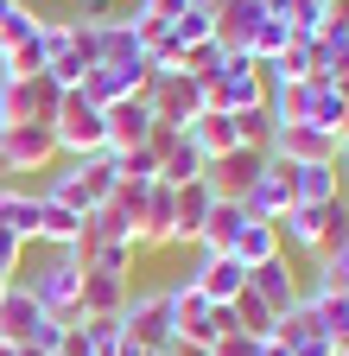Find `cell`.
<instances>
[{"instance_id":"1","label":"cell","mask_w":349,"mask_h":356,"mask_svg":"<svg viewBox=\"0 0 349 356\" xmlns=\"http://www.w3.org/2000/svg\"><path fill=\"white\" fill-rule=\"evenodd\" d=\"M343 236H349V204L343 197H330V204H292L280 216V242L298 248V254H312V261L330 254Z\"/></svg>"},{"instance_id":"2","label":"cell","mask_w":349,"mask_h":356,"mask_svg":"<svg viewBox=\"0 0 349 356\" xmlns=\"http://www.w3.org/2000/svg\"><path fill=\"white\" fill-rule=\"evenodd\" d=\"M51 134H58V159H96V153H108V121H102V108L83 96V89H64V102L51 115Z\"/></svg>"},{"instance_id":"3","label":"cell","mask_w":349,"mask_h":356,"mask_svg":"<svg viewBox=\"0 0 349 356\" xmlns=\"http://www.w3.org/2000/svg\"><path fill=\"white\" fill-rule=\"evenodd\" d=\"M260 102H267V70L254 58L229 51V64L203 83V108H216V115H241V108H260Z\"/></svg>"},{"instance_id":"4","label":"cell","mask_w":349,"mask_h":356,"mask_svg":"<svg viewBox=\"0 0 349 356\" xmlns=\"http://www.w3.org/2000/svg\"><path fill=\"white\" fill-rule=\"evenodd\" d=\"M64 102V83L51 70H32V76H0V127L13 121H51Z\"/></svg>"},{"instance_id":"5","label":"cell","mask_w":349,"mask_h":356,"mask_svg":"<svg viewBox=\"0 0 349 356\" xmlns=\"http://www.w3.org/2000/svg\"><path fill=\"white\" fill-rule=\"evenodd\" d=\"M121 331H127V343H140L146 356H165L171 343H178V325H171V299H165V286H153V293H134V299H127Z\"/></svg>"},{"instance_id":"6","label":"cell","mask_w":349,"mask_h":356,"mask_svg":"<svg viewBox=\"0 0 349 356\" xmlns=\"http://www.w3.org/2000/svg\"><path fill=\"white\" fill-rule=\"evenodd\" d=\"M58 165V134L51 121H13L0 127V172L19 178V172H51Z\"/></svg>"},{"instance_id":"7","label":"cell","mask_w":349,"mask_h":356,"mask_svg":"<svg viewBox=\"0 0 349 356\" xmlns=\"http://www.w3.org/2000/svg\"><path fill=\"white\" fill-rule=\"evenodd\" d=\"M146 108L159 127H191L203 115V83H191L185 70H153L146 83Z\"/></svg>"},{"instance_id":"8","label":"cell","mask_w":349,"mask_h":356,"mask_svg":"<svg viewBox=\"0 0 349 356\" xmlns=\"http://www.w3.org/2000/svg\"><path fill=\"white\" fill-rule=\"evenodd\" d=\"M26 286H32L38 312H51V318H70V325H76V286H83V267L70 261V248H51V261L38 267Z\"/></svg>"},{"instance_id":"9","label":"cell","mask_w":349,"mask_h":356,"mask_svg":"<svg viewBox=\"0 0 349 356\" xmlns=\"http://www.w3.org/2000/svg\"><path fill=\"white\" fill-rule=\"evenodd\" d=\"M337 140L318 127H305V121H273V140H267V159L280 165H337Z\"/></svg>"},{"instance_id":"10","label":"cell","mask_w":349,"mask_h":356,"mask_svg":"<svg viewBox=\"0 0 349 356\" xmlns=\"http://www.w3.org/2000/svg\"><path fill=\"white\" fill-rule=\"evenodd\" d=\"M146 83H153V64H90L76 89L96 108H108V102H127V96H146Z\"/></svg>"},{"instance_id":"11","label":"cell","mask_w":349,"mask_h":356,"mask_svg":"<svg viewBox=\"0 0 349 356\" xmlns=\"http://www.w3.org/2000/svg\"><path fill=\"white\" fill-rule=\"evenodd\" d=\"M267 172V153H254V147H235V153H223V159H210L203 165V185L216 191V197H229V204H241L248 191H254V178Z\"/></svg>"},{"instance_id":"12","label":"cell","mask_w":349,"mask_h":356,"mask_svg":"<svg viewBox=\"0 0 349 356\" xmlns=\"http://www.w3.org/2000/svg\"><path fill=\"white\" fill-rule=\"evenodd\" d=\"M102 121H108V153H134V147H153V134H159V121H153L146 96L108 102V108H102Z\"/></svg>"},{"instance_id":"13","label":"cell","mask_w":349,"mask_h":356,"mask_svg":"<svg viewBox=\"0 0 349 356\" xmlns=\"http://www.w3.org/2000/svg\"><path fill=\"white\" fill-rule=\"evenodd\" d=\"M210 305H235L241 293H248V267L235 261V254H203L197 261V274H185Z\"/></svg>"},{"instance_id":"14","label":"cell","mask_w":349,"mask_h":356,"mask_svg":"<svg viewBox=\"0 0 349 356\" xmlns=\"http://www.w3.org/2000/svg\"><path fill=\"white\" fill-rule=\"evenodd\" d=\"M153 153H159V185H191V178H203V153L185 140V127H159L153 134Z\"/></svg>"},{"instance_id":"15","label":"cell","mask_w":349,"mask_h":356,"mask_svg":"<svg viewBox=\"0 0 349 356\" xmlns=\"http://www.w3.org/2000/svg\"><path fill=\"white\" fill-rule=\"evenodd\" d=\"M127 280L121 274H96V267H83V286H76V318H121L127 312Z\"/></svg>"},{"instance_id":"16","label":"cell","mask_w":349,"mask_h":356,"mask_svg":"<svg viewBox=\"0 0 349 356\" xmlns=\"http://www.w3.org/2000/svg\"><path fill=\"white\" fill-rule=\"evenodd\" d=\"M241 210L260 216V222H280V216L292 210V165L267 159V172H260V178H254V191L241 197Z\"/></svg>"},{"instance_id":"17","label":"cell","mask_w":349,"mask_h":356,"mask_svg":"<svg viewBox=\"0 0 349 356\" xmlns=\"http://www.w3.org/2000/svg\"><path fill=\"white\" fill-rule=\"evenodd\" d=\"M248 293L267 305L273 318H280V312H292V305L305 299V293H298V274H292V261H286V254H280V261H267V267H254V274H248Z\"/></svg>"},{"instance_id":"18","label":"cell","mask_w":349,"mask_h":356,"mask_svg":"<svg viewBox=\"0 0 349 356\" xmlns=\"http://www.w3.org/2000/svg\"><path fill=\"white\" fill-rule=\"evenodd\" d=\"M229 254L248 267V274H254V267H267V261H280V254H286V242H280V222H260V216H248Z\"/></svg>"},{"instance_id":"19","label":"cell","mask_w":349,"mask_h":356,"mask_svg":"<svg viewBox=\"0 0 349 356\" xmlns=\"http://www.w3.org/2000/svg\"><path fill=\"white\" fill-rule=\"evenodd\" d=\"M32 325H38V299H32V286L26 280H13L7 286V299H0V343H32Z\"/></svg>"},{"instance_id":"20","label":"cell","mask_w":349,"mask_h":356,"mask_svg":"<svg viewBox=\"0 0 349 356\" xmlns=\"http://www.w3.org/2000/svg\"><path fill=\"white\" fill-rule=\"evenodd\" d=\"M241 222H248V210H241V204L216 197V204H210V216H203V229H197V248H203V254H229V248H235V236H241Z\"/></svg>"},{"instance_id":"21","label":"cell","mask_w":349,"mask_h":356,"mask_svg":"<svg viewBox=\"0 0 349 356\" xmlns=\"http://www.w3.org/2000/svg\"><path fill=\"white\" fill-rule=\"evenodd\" d=\"M260 19H267V0H229V7L216 13V44L241 58V44H248V32H254Z\"/></svg>"},{"instance_id":"22","label":"cell","mask_w":349,"mask_h":356,"mask_svg":"<svg viewBox=\"0 0 349 356\" xmlns=\"http://www.w3.org/2000/svg\"><path fill=\"white\" fill-rule=\"evenodd\" d=\"M185 140L203 153V165H210V159H223V153H235V115H216V108H203V115L185 127Z\"/></svg>"},{"instance_id":"23","label":"cell","mask_w":349,"mask_h":356,"mask_svg":"<svg viewBox=\"0 0 349 356\" xmlns=\"http://www.w3.org/2000/svg\"><path fill=\"white\" fill-rule=\"evenodd\" d=\"M305 127H318V134H330V140L343 147V121H349V108H343V96L330 83H312L305 89V115H298Z\"/></svg>"},{"instance_id":"24","label":"cell","mask_w":349,"mask_h":356,"mask_svg":"<svg viewBox=\"0 0 349 356\" xmlns=\"http://www.w3.org/2000/svg\"><path fill=\"white\" fill-rule=\"evenodd\" d=\"M96 64H146L140 38H134V19H102L96 26Z\"/></svg>"},{"instance_id":"25","label":"cell","mask_w":349,"mask_h":356,"mask_svg":"<svg viewBox=\"0 0 349 356\" xmlns=\"http://www.w3.org/2000/svg\"><path fill=\"white\" fill-rule=\"evenodd\" d=\"M38 197H51V204H64V210H76V216L96 210V191H90V178H83V159H70L64 172H51V185L38 191Z\"/></svg>"},{"instance_id":"26","label":"cell","mask_w":349,"mask_h":356,"mask_svg":"<svg viewBox=\"0 0 349 356\" xmlns=\"http://www.w3.org/2000/svg\"><path fill=\"white\" fill-rule=\"evenodd\" d=\"M0 229H13L19 242H38V191L0 185Z\"/></svg>"},{"instance_id":"27","label":"cell","mask_w":349,"mask_h":356,"mask_svg":"<svg viewBox=\"0 0 349 356\" xmlns=\"http://www.w3.org/2000/svg\"><path fill=\"white\" fill-rule=\"evenodd\" d=\"M210 204H216V191L203 185V178H191V185H178V191H171V210H178V242H197V229H203Z\"/></svg>"},{"instance_id":"28","label":"cell","mask_w":349,"mask_h":356,"mask_svg":"<svg viewBox=\"0 0 349 356\" xmlns=\"http://www.w3.org/2000/svg\"><path fill=\"white\" fill-rule=\"evenodd\" d=\"M305 312H312V325H318V337L330 350L349 343V305H343V293H305Z\"/></svg>"},{"instance_id":"29","label":"cell","mask_w":349,"mask_h":356,"mask_svg":"<svg viewBox=\"0 0 349 356\" xmlns=\"http://www.w3.org/2000/svg\"><path fill=\"white\" fill-rule=\"evenodd\" d=\"M286 44H292V32H286V19H280V13L267 7V19H260V26L248 32V44H241V58H254L260 70H267V64H273V58L286 51Z\"/></svg>"},{"instance_id":"30","label":"cell","mask_w":349,"mask_h":356,"mask_svg":"<svg viewBox=\"0 0 349 356\" xmlns=\"http://www.w3.org/2000/svg\"><path fill=\"white\" fill-rule=\"evenodd\" d=\"M343 197L337 165H292V204H330Z\"/></svg>"},{"instance_id":"31","label":"cell","mask_w":349,"mask_h":356,"mask_svg":"<svg viewBox=\"0 0 349 356\" xmlns=\"http://www.w3.org/2000/svg\"><path fill=\"white\" fill-rule=\"evenodd\" d=\"M76 229H83V216H76V210H64V204H51V197H38V242L70 248Z\"/></svg>"},{"instance_id":"32","label":"cell","mask_w":349,"mask_h":356,"mask_svg":"<svg viewBox=\"0 0 349 356\" xmlns=\"http://www.w3.org/2000/svg\"><path fill=\"white\" fill-rule=\"evenodd\" d=\"M337 70H349V38L318 32V38H312V83H330Z\"/></svg>"},{"instance_id":"33","label":"cell","mask_w":349,"mask_h":356,"mask_svg":"<svg viewBox=\"0 0 349 356\" xmlns=\"http://www.w3.org/2000/svg\"><path fill=\"white\" fill-rule=\"evenodd\" d=\"M38 32V13L26 7V0H0V51H13V44H26Z\"/></svg>"},{"instance_id":"34","label":"cell","mask_w":349,"mask_h":356,"mask_svg":"<svg viewBox=\"0 0 349 356\" xmlns=\"http://www.w3.org/2000/svg\"><path fill=\"white\" fill-rule=\"evenodd\" d=\"M267 140H273V115H267V102H260V108H241V115H235V147L267 153Z\"/></svg>"},{"instance_id":"35","label":"cell","mask_w":349,"mask_h":356,"mask_svg":"<svg viewBox=\"0 0 349 356\" xmlns=\"http://www.w3.org/2000/svg\"><path fill=\"white\" fill-rule=\"evenodd\" d=\"M349 286V236L330 248V254H318V280H312V293H343Z\"/></svg>"},{"instance_id":"36","label":"cell","mask_w":349,"mask_h":356,"mask_svg":"<svg viewBox=\"0 0 349 356\" xmlns=\"http://www.w3.org/2000/svg\"><path fill=\"white\" fill-rule=\"evenodd\" d=\"M223 64H229V51H223L216 38H203V44H191V51H185V64H178V70H185L191 83H210V76L223 70Z\"/></svg>"},{"instance_id":"37","label":"cell","mask_w":349,"mask_h":356,"mask_svg":"<svg viewBox=\"0 0 349 356\" xmlns=\"http://www.w3.org/2000/svg\"><path fill=\"white\" fill-rule=\"evenodd\" d=\"M229 312H235V331H248V337H260V343H267V337H273V312H267V305H260L254 293H241V299H235Z\"/></svg>"},{"instance_id":"38","label":"cell","mask_w":349,"mask_h":356,"mask_svg":"<svg viewBox=\"0 0 349 356\" xmlns=\"http://www.w3.org/2000/svg\"><path fill=\"white\" fill-rule=\"evenodd\" d=\"M134 242H102V248H90V261H83V267H96V274H121L127 280V267H134Z\"/></svg>"},{"instance_id":"39","label":"cell","mask_w":349,"mask_h":356,"mask_svg":"<svg viewBox=\"0 0 349 356\" xmlns=\"http://www.w3.org/2000/svg\"><path fill=\"white\" fill-rule=\"evenodd\" d=\"M114 159H121V178H127V185H159V153H153V147L114 153Z\"/></svg>"},{"instance_id":"40","label":"cell","mask_w":349,"mask_h":356,"mask_svg":"<svg viewBox=\"0 0 349 356\" xmlns=\"http://www.w3.org/2000/svg\"><path fill=\"white\" fill-rule=\"evenodd\" d=\"M64 331H70V318H51V312H38V325H32V343H26V350L58 356V350H64Z\"/></svg>"},{"instance_id":"41","label":"cell","mask_w":349,"mask_h":356,"mask_svg":"<svg viewBox=\"0 0 349 356\" xmlns=\"http://www.w3.org/2000/svg\"><path fill=\"white\" fill-rule=\"evenodd\" d=\"M210 356H260V337L229 331V337H216V343H210Z\"/></svg>"},{"instance_id":"42","label":"cell","mask_w":349,"mask_h":356,"mask_svg":"<svg viewBox=\"0 0 349 356\" xmlns=\"http://www.w3.org/2000/svg\"><path fill=\"white\" fill-rule=\"evenodd\" d=\"M185 7H191V0H140V7H134V19H159V26H171Z\"/></svg>"},{"instance_id":"43","label":"cell","mask_w":349,"mask_h":356,"mask_svg":"<svg viewBox=\"0 0 349 356\" xmlns=\"http://www.w3.org/2000/svg\"><path fill=\"white\" fill-rule=\"evenodd\" d=\"M19 267H26V242H19L13 229H0V274L19 280Z\"/></svg>"},{"instance_id":"44","label":"cell","mask_w":349,"mask_h":356,"mask_svg":"<svg viewBox=\"0 0 349 356\" xmlns=\"http://www.w3.org/2000/svg\"><path fill=\"white\" fill-rule=\"evenodd\" d=\"M318 32H337V38H349V0H324V19H318Z\"/></svg>"},{"instance_id":"45","label":"cell","mask_w":349,"mask_h":356,"mask_svg":"<svg viewBox=\"0 0 349 356\" xmlns=\"http://www.w3.org/2000/svg\"><path fill=\"white\" fill-rule=\"evenodd\" d=\"M165 356H210V343H191V337H178V343H171Z\"/></svg>"},{"instance_id":"46","label":"cell","mask_w":349,"mask_h":356,"mask_svg":"<svg viewBox=\"0 0 349 356\" xmlns=\"http://www.w3.org/2000/svg\"><path fill=\"white\" fill-rule=\"evenodd\" d=\"M330 89H337V96H343V108H349V70H337V76H330Z\"/></svg>"},{"instance_id":"47","label":"cell","mask_w":349,"mask_h":356,"mask_svg":"<svg viewBox=\"0 0 349 356\" xmlns=\"http://www.w3.org/2000/svg\"><path fill=\"white\" fill-rule=\"evenodd\" d=\"M337 185H343V191H349V147H343V153H337Z\"/></svg>"},{"instance_id":"48","label":"cell","mask_w":349,"mask_h":356,"mask_svg":"<svg viewBox=\"0 0 349 356\" xmlns=\"http://www.w3.org/2000/svg\"><path fill=\"white\" fill-rule=\"evenodd\" d=\"M260 356H292V350H286V343H273V337H267V343H260Z\"/></svg>"},{"instance_id":"49","label":"cell","mask_w":349,"mask_h":356,"mask_svg":"<svg viewBox=\"0 0 349 356\" xmlns=\"http://www.w3.org/2000/svg\"><path fill=\"white\" fill-rule=\"evenodd\" d=\"M191 7H203V13H223V7H229V0H191Z\"/></svg>"},{"instance_id":"50","label":"cell","mask_w":349,"mask_h":356,"mask_svg":"<svg viewBox=\"0 0 349 356\" xmlns=\"http://www.w3.org/2000/svg\"><path fill=\"white\" fill-rule=\"evenodd\" d=\"M7 286H13V274H0V299H7Z\"/></svg>"},{"instance_id":"51","label":"cell","mask_w":349,"mask_h":356,"mask_svg":"<svg viewBox=\"0 0 349 356\" xmlns=\"http://www.w3.org/2000/svg\"><path fill=\"white\" fill-rule=\"evenodd\" d=\"M0 356H19V343H0Z\"/></svg>"},{"instance_id":"52","label":"cell","mask_w":349,"mask_h":356,"mask_svg":"<svg viewBox=\"0 0 349 356\" xmlns=\"http://www.w3.org/2000/svg\"><path fill=\"white\" fill-rule=\"evenodd\" d=\"M330 356H349V343H337V350H330Z\"/></svg>"},{"instance_id":"53","label":"cell","mask_w":349,"mask_h":356,"mask_svg":"<svg viewBox=\"0 0 349 356\" xmlns=\"http://www.w3.org/2000/svg\"><path fill=\"white\" fill-rule=\"evenodd\" d=\"M343 147H349V121H343Z\"/></svg>"},{"instance_id":"54","label":"cell","mask_w":349,"mask_h":356,"mask_svg":"<svg viewBox=\"0 0 349 356\" xmlns=\"http://www.w3.org/2000/svg\"><path fill=\"white\" fill-rule=\"evenodd\" d=\"M343 305H349V286H343Z\"/></svg>"}]
</instances>
